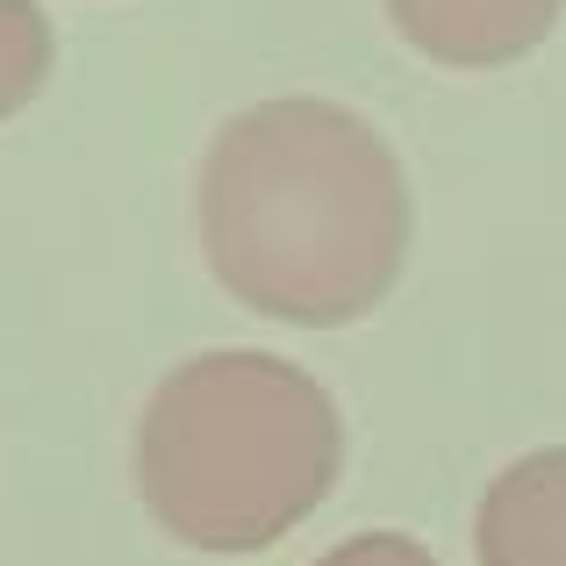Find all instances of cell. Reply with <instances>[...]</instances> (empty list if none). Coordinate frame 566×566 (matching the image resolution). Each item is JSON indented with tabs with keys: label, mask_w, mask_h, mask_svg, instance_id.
<instances>
[{
	"label": "cell",
	"mask_w": 566,
	"mask_h": 566,
	"mask_svg": "<svg viewBox=\"0 0 566 566\" xmlns=\"http://www.w3.org/2000/svg\"><path fill=\"white\" fill-rule=\"evenodd\" d=\"M201 259L230 302L287 331H345L395 294L416 193L395 144L323 94L251 101L193 172Z\"/></svg>",
	"instance_id": "obj_1"
},
{
	"label": "cell",
	"mask_w": 566,
	"mask_h": 566,
	"mask_svg": "<svg viewBox=\"0 0 566 566\" xmlns=\"http://www.w3.org/2000/svg\"><path fill=\"white\" fill-rule=\"evenodd\" d=\"M345 416L308 366L259 345L193 352L137 416V495L172 545L208 559L273 553L331 502Z\"/></svg>",
	"instance_id": "obj_2"
},
{
	"label": "cell",
	"mask_w": 566,
	"mask_h": 566,
	"mask_svg": "<svg viewBox=\"0 0 566 566\" xmlns=\"http://www.w3.org/2000/svg\"><path fill=\"white\" fill-rule=\"evenodd\" d=\"M395 36L444 72H502L559 29L566 0H380Z\"/></svg>",
	"instance_id": "obj_3"
},
{
	"label": "cell",
	"mask_w": 566,
	"mask_h": 566,
	"mask_svg": "<svg viewBox=\"0 0 566 566\" xmlns=\"http://www.w3.org/2000/svg\"><path fill=\"white\" fill-rule=\"evenodd\" d=\"M481 566H566V444L502 467L473 516Z\"/></svg>",
	"instance_id": "obj_4"
},
{
	"label": "cell",
	"mask_w": 566,
	"mask_h": 566,
	"mask_svg": "<svg viewBox=\"0 0 566 566\" xmlns=\"http://www.w3.org/2000/svg\"><path fill=\"white\" fill-rule=\"evenodd\" d=\"M57 72V29L36 0H0V123L29 108Z\"/></svg>",
	"instance_id": "obj_5"
},
{
	"label": "cell",
	"mask_w": 566,
	"mask_h": 566,
	"mask_svg": "<svg viewBox=\"0 0 566 566\" xmlns=\"http://www.w3.org/2000/svg\"><path fill=\"white\" fill-rule=\"evenodd\" d=\"M308 566H444V559L423 538H409V531H352V538H337Z\"/></svg>",
	"instance_id": "obj_6"
}]
</instances>
